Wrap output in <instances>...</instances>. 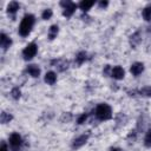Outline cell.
<instances>
[{
	"instance_id": "6da1fadb",
	"label": "cell",
	"mask_w": 151,
	"mask_h": 151,
	"mask_svg": "<svg viewBox=\"0 0 151 151\" xmlns=\"http://www.w3.org/2000/svg\"><path fill=\"white\" fill-rule=\"evenodd\" d=\"M34 21H35V18L33 14H26L21 22H20V26H19V34L21 37H27L32 28H33V25H34Z\"/></svg>"
},
{
	"instance_id": "7a4b0ae2",
	"label": "cell",
	"mask_w": 151,
	"mask_h": 151,
	"mask_svg": "<svg viewBox=\"0 0 151 151\" xmlns=\"http://www.w3.org/2000/svg\"><path fill=\"white\" fill-rule=\"evenodd\" d=\"M94 114L99 120H109L112 118V109L106 103H101L96 107Z\"/></svg>"
},
{
	"instance_id": "3957f363",
	"label": "cell",
	"mask_w": 151,
	"mask_h": 151,
	"mask_svg": "<svg viewBox=\"0 0 151 151\" xmlns=\"http://www.w3.org/2000/svg\"><path fill=\"white\" fill-rule=\"evenodd\" d=\"M60 6L64 7L63 14H64V17H66V18L72 17V14L76 12V9H77V7H78V5L74 4V2H72V1H61V2H60Z\"/></svg>"
},
{
	"instance_id": "277c9868",
	"label": "cell",
	"mask_w": 151,
	"mask_h": 151,
	"mask_svg": "<svg viewBox=\"0 0 151 151\" xmlns=\"http://www.w3.org/2000/svg\"><path fill=\"white\" fill-rule=\"evenodd\" d=\"M38 52V46L35 42L28 44L24 50H22V57L25 60H31Z\"/></svg>"
},
{
	"instance_id": "5b68a950",
	"label": "cell",
	"mask_w": 151,
	"mask_h": 151,
	"mask_svg": "<svg viewBox=\"0 0 151 151\" xmlns=\"http://www.w3.org/2000/svg\"><path fill=\"white\" fill-rule=\"evenodd\" d=\"M9 145H11V147H12L13 151H19L20 147H21V145H22V138H21V136L19 133H17V132L12 133L9 136Z\"/></svg>"
},
{
	"instance_id": "8992f818",
	"label": "cell",
	"mask_w": 151,
	"mask_h": 151,
	"mask_svg": "<svg viewBox=\"0 0 151 151\" xmlns=\"http://www.w3.org/2000/svg\"><path fill=\"white\" fill-rule=\"evenodd\" d=\"M88 138H90V133H88V132L85 133V134L79 136L78 138H76V139L73 140V143H72V147H73V149H79V147H81L83 145L86 144V142L88 140Z\"/></svg>"
},
{
	"instance_id": "52a82bcc",
	"label": "cell",
	"mask_w": 151,
	"mask_h": 151,
	"mask_svg": "<svg viewBox=\"0 0 151 151\" xmlns=\"http://www.w3.org/2000/svg\"><path fill=\"white\" fill-rule=\"evenodd\" d=\"M125 76V71L122 66H114L112 70H111V77L117 79V80H120L123 79Z\"/></svg>"
},
{
	"instance_id": "ba28073f",
	"label": "cell",
	"mask_w": 151,
	"mask_h": 151,
	"mask_svg": "<svg viewBox=\"0 0 151 151\" xmlns=\"http://www.w3.org/2000/svg\"><path fill=\"white\" fill-rule=\"evenodd\" d=\"M143 71H144V64L143 63H133L130 67V72L134 77H138Z\"/></svg>"
},
{
	"instance_id": "9c48e42d",
	"label": "cell",
	"mask_w": 151,
	"mask_h": 151,
	"mask_svg": "<svg viewBox=\"0 0 151 151\" xmlns=\"http://www.w3.org/2000/svg\"><path fill=\"white\" fill-rule=\"evenodd\" d=\"M142 41V34H140V31H137L134 32L131 37H130V46L132 48H136V46H138Z\"/></svg>"
},
{
	"instance_id": "30bf717a",
	"label": "cell",
	"mask_w": 151,
	"mask_h": 151,
	"mask_svg": "<svg viewBox=\"0 0 151 151\" xmlns=\"http://www.w3.org/2000/svg\"><path fill=\"white\" fill-rule=\"evenodd\" d=\"M11 45H12V40H11V38L7 37L5 33H1V34H0V46L2 47V50L6 51Z\"/></svg>"
},
{
	"instance_id": "8fae6325",
	"label": "cell",
	"mask_w": 151,
	"mask_h": 151,
	"mask_svg": "<svg viewBox=\"0 0 151 151\" xmlns=\"http://www.w3.org/2000/svg\"><path fill=\"white\" fill-rule=\"evenodd\" d=\"M57 81V74L53 71H50L45 74V83H47L48 85H54Z\"/></svg>"
},
{
	"instance_id": "7c38bea8",
	"label": "cell",
	"mask_w": 151,
	"mask_h": 151,
	"mask_svg": "<svg viewBox=\"0 0 151 151\" xmlns=\"http://www.w3.org/2000/svg\"><path fill=\"white\" fill-rule=\"evenodd\" d=\"M51 64H52V65H55V67H58L59 71H64V70H66V68H67V65H68V63L65 61V60H63V59L52 60Z\"/></svg>"
},
{
	"instance_id": "4fadbf2b",
	"label": "cell",
	"mask_w": 151,
	"mask_h": 151,
	"mask_svg": "<svg viewBox=\"0 0 151 151\" xmlns=\"http://www.w3.org/2000/svg\"><path fill=\"white\" fill-rule=\"evenodd\" d=\"M27 72L29 73V76H32L33 78H37L40 76V68L37 65H28L27 66Z\"/></svg>"
},
{
	"instance_id": "5bb4252c",
	"label": "cell",
	"mask_w": 151,
	"mask_h": 151,
	"mask_svg": "<svg viewBox=\"0 0 151 151\" xmlns=\"http://www.w3.org/2000/svg\"><path fill=\"white\" fill-rule=\"evenodd\" d=\"M94 5V1H87V0H83V1H80L79 2V5H78V7L83 11V12H87L92 6Z\"/></svg>"
},
{
	"instance_id": "9a60e30c",
	"label": "cell",
	"mask_w": 151,
	"mask_h": 151,
	"mask_svg": "<svg viewBox=\"0 0 151 151\" xmlns=\"http://www.w3.org/2000/svg\"><path fill=\"white\" fill-rule=\"evenodd\" d=\"M19 8H20L19 2H17V1H11V2L8 4V6H7V12H8V14H15V12H17Z\"/></svg>"
},
{
	"instance_id": "2e32d148",
	"label": "cell",
	"mask_w": 151,
	"mask_h": 151,
	"mask_svg": "<svg viewBox=\"0 0 151 151\" xmlns=\"http://www.w3.org/2000/svg\"><path fill=\"white\" fill-rule=\"evenodd\" d=\"M87 59H88L87 53H86V52H84V51L79 52V53L76 55V63H77L78 65H81V64H83V63H85Z\"/></svg>"
},
{
	"instance_id": "e0dca14e",
	"label": "cell",
	"mask_w": 151,
	"mask_h": 151,
	"mask_svg": "<svg viewBox=\"0 0 151 151\" xmlns=\"http://www.w3.org/2000/svg\"><path fill=\"white\" fill-rule=\"evenodd\" d=\"M58 32H59V27H58L57 25H52V26L50 27V29H48V39H50V40H53V39L57 37Z\"/></svg>"
},
{
	"instance_id": "ac0fdd59",
	"label": "cell",
	"mask_w": 151,
	"mask_h": 151,
	"mask_svg": "<svg viewBox=\"0 0 151 151\" xmlns=\"http://www.w3.org/2000/svg\"><path fill=\"white\" fill-rule=\"evenodd\" d=\"M13 119V116L7 113V112H1V116H0V122L2 124H6V123H9L11 120Z\"/></svg>"
},
{
	"instance_id": "d6986e66",
	"label": "cell",
	"mask_w": 151,
	"mask_h": 151,
	"mask_svg": "<svg viewBox=\"0 0 151 151\" xmlns=\"http://www.w3.org/2000/svg\"><path fill=\"white\" fill-rule=\"evenodd\" d=\"M138 93H139L140 96H143V97L150 98V97H151V86H144V87H142V88L138 91Z\"/></svg>"
},
{
	"instance_id": "ffe728a7",
	"label": "cell",
	"mask_w": 151,
	"mask_h": 151,
	"mask_svg": "<svg viewBox=\"0 0 151 151\" xmlns=\"http://www.w3.org/2000/svg\"><path fill=\"white\" fill-rule=\"evenodd\" d=\"M142 15H143L144 20H146V21H150V20H151V5H150V6H146V7L143 9Z\"/></svg>"
},
{
	"instance_id": "44dd1931",
	"label": "cell",
	"mask_w": 151,
	"mask_h": 151,
	"mask_svg": "<svg viewBox=\"0 0 151 151\" xmlns=\"http://www.w3.org/2000/svg\"><path fill=\"white\" fill-rule=\"evenodd\" d=\"M144 145L146 147H151V130H149L144 138Z\"/></svg>"
},
{
	"instance_id": "7402d4cb",
	"label": "cell",
	"mask_w": 151,
	"mask_h": 151,
	"mask_svg": "<svg viewBox=\"0 0 151 151\" xmlns=\"http://www.w3.org/2000/svg\"><path fill=\"white\" fill-rule=\"evenodd\" d=\"M52 14H53L52 9H51V8H46V9L42 12V14H41V18H42L44 20H48V19L52 17Z\"/></svg>"
},
{
	"instance_id": "603a6c76",
	"label": "cell",
	"mask_w": 151,
	"mask_h": 151,
	"mask_svg": "<svg viewBox=\"0 0 151 151\" xmlns=\"http://www.w3.org/2000/svg\"><path fill=\"white\" fill-rule=\"evenodd\" d=\"M11 96H12L13 99H19L20 96H21V92H20L19 87H14V88H12V91H11Z\"/></svg>"
},
{
	"instance_id": "cb8c5ba5",
	"label": "cell",
	"mask_w": 151,
	"mask_h": 151,
	"mask_svg": "<svg viewBox=\"0 0 151 151\" xmlns=\"http://www.w3.org/2000/svg\"><path fill=\"white\" fill-rule=\"evenodd\" d=\"M87 117H88V113H81V114L78 117L77 123H78V124H83V123H85V120L87 119Z\"/></svg>"
},
{
	"instance_id": "d4e9b609",
	"label": "cell",
	"mask_w": 151,
	"mask_h": 151,
	"mask_svg": "<svg viewBox=\"0 0 151 151\" xmlns=\"http://www.w3.org/2000/svg\"><path fill=\"white\" fill-rule=\"evenodd\" d=\"M136 130H133V131H131V133H129V136H127V139H130V138H132V139H134L136 138Z\"/></svg>"
},
{
	"instance_id": "484cf974",
	"label": "cell",
	"mask_w": 151,
	"mask_h": 151,
	"mask_svg": "<svg viewBox=\"0 0 151 151\" xmlns=\"http://www.w3.org/2000/svg\"><path fill=\"white\" fill-rule=\"evenodd\" d=\"M0 151H8V147H7V145H6V143H5V142H2V143H1Z\"/></svg>"
},
{
	"instance_id": "4316f807",
	"label": "cell",
	"mask_w": 151,
	"mask_h": 151,
	"mask_svg": "<svg viewBox=\"0 0 151 151\" xmlns=\"http://www.w3.org/2000/svg\"><path fill=\"white\" fill-rule=\"evenodd\" d=\"M107 5H109L107 1H100V2H99V7H100V8H105Z\"/></svg>"
},
{
	"instance_id": "83f0119b",
	"label": "cell",
	"mask_w": 151,
	"mask_h": 151,
	"mask_svg": "<svg viewBox=\"0 0 151 151\" xmlns=\"http://www.w3.org/2000/svg\"><path fill=\"white\" fill-rule=\"evenodd\" d=\"M110 151H123L122 149H119V147H112Z\"/></svg>"
}]
</instances>
